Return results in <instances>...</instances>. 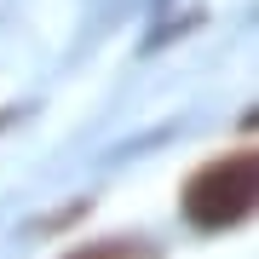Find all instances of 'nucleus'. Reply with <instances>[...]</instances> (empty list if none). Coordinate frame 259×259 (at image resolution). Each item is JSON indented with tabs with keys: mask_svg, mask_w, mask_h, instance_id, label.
Listing matches in <instances>:
<instances>
[{
	"mask_svg": "<svg viewBox=\"0 0 259 259\" xmlns=\"http://www.w3.org/2000/svg\"><path fill=\"white\" fill-rule=\"evenodd\" d=\"M259 202V156L253 150H231V156H213L207 167H196L179 190V213H185L190 231L219 236L236 231Z\"/></svg>",
	"mask_w": 259,
	"mask_h": 259,
	"instance_id": "obj_1",
	"label": "nucleus"
},
{
	"mask_svg": "<svg viewBox=\"0 0 259 259\" xmlns=\"http://www.w3.org/2000/svg\"><path fill=\"white\" fill-rule=\"evenodd\" d=\"M64 259H161V248L150 236H110V242H87V248H69Z\"/></svg>",
	"mask_w": 259,
	"mask_h": 259,
	"instance_id": "obj_2",
	"label": "nucleus"
}]
</instances>
